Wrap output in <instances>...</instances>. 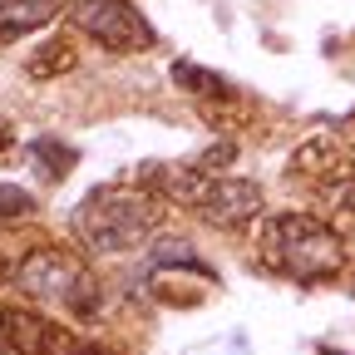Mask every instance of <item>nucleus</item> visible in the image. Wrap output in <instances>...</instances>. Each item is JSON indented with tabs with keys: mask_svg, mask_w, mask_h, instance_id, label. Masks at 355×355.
<instances>
[{
	"mask_svg": "<svg viewBox=\"0 0 355 355\" xmlns=\"http://www.w3.org/2000/svg\"><path fill=\"white\" fill-rule=\"evenodd\" d=\"M257 257L266 272L291 282H331L345 266V242L311 212H277L257 227Z\"/></svg>",
	"mask_w": 355,
	"mask_h": 355,
	"instance_id": "f257e3e1",
	"label": "nucleus"
},
{
	"mask_svg": "<svg viewBox=\"0 0 355 355\" xmlns=\"http://www.w3.org/2000/svg\"><path fill=\"white\" fill-rule=\"evenodd\" d=\"M163 222V198L158 193H123V188H94L79 207H74V237L89 247V252H104V257H119V252H133L144 247V237L158 232Z\"/></svg>",
	"mask_w": 355,
	"mask_h": 355,
	"instance_id": "f03ea898",
	"label": "nucleus"
},
{
	"mask_svg": "<svg viewBox=\"0 0 355 355\" xmlns=\"http://www.w3.org/2000/svg\"><path fill=\"white\" fill-rule=\"evenodd\" d=\"M15 286L25 296H40V301H55L74 316H94L99 306V282L84 272V261L64 247H35L20 272H15Z\"/></svg>",
	"mask_w": 355,
	"mask_h": 355,
	"instance_id": "7ed1b4c3",
	"label": "nucleus"
},
{
	"mask_svg": "<svg viewBox=\"0 0 355 355\" xmlns=\"http://www.w3.org/2000/svg\"><path fill=\"white\" fill-rule=\"evenodd\" d=\"M69 20L89 40H99L104 50H114V55H144V50H153V25L144 20V10L133 6V0H74Z\"/></svg>",
	"mask_w": 355,
	"mask_h": 355,
	"instance_id": "20e7f679",
	"label": "nucleus"
},
{
	"mask_svg": "<svg viewBox=\"0 0 355 355\" xmlns=\"http://www.w3.org/2000/svg\"><path fill=\"white\" fill-rule=\"evenodd\" d=\"M64 345H69V336L60 321L25 311V306L0 311V355H60Z\"/></svg>",
	"mask_w": 355,
	"mask_h": 355,
	"instance_id": "39448f33",
	"label": "nucleus"
},
{
	"mask_svg": "<svg viewBox=\"0 0 355 355\" xmlns=\"http://www.w3.org/2000/svg\"><path fill=\"white\" fill-rule=\"evenodd\" d=\"M212 178L202 163H144L139 168V183L148 193H158L163 202H178V207H198L212 188Z\"/></svg>",
	"mask_w": 355,
	"mask_h": 355,
	"instance_id": "423d86ee",
	"label": "nucleus"
},
{
	"mask_svg": "<svg viewBox=\"0 0 355 355\" xmlns=\"http://www.w3.org/2000/svg\"><path fill=\"white\" fill-rule=\"evenodd\" d=\"M198 212L212 227H242V222H252L261 212V188L247 183V178H212V188L198 202Z\"/></svg>",
	"mask_w": 355,
	"mask_h": 355,
	"instance_id": "0eeeda50",
	"label": "nucleus"
},
{
	"mask_svg": "<svg viewBox=\"0 0 355 355\" xmlns=\"http://www.w3.org/2000/svg\"><path fill=\"white\" fill-rule=\"evenodd\" d=\"M60 15V0H0V44H15L20 35L50 25Z\"/></svg>",
	"mask_w": 355,
	"mask_h": 355,
	"instance_id": "6e6552de",
	"label": "nucleus"
},
{
	"mask_svg": "<svg viewBox=\"0 0 355 355\" xmlns=\"http://www.w3.org/2000/svg\"><path fill=\"white\" fill-rule=\"evenodd\" d=\"M173 84H178V89H188V94H193L198 104H222V99H237L232 79H222V74H212V69H202V64H193V60H178V64H173Z\"/></svg>",
	"mask_w": 355,
	"mask_h": 355,
	"instance_id": "1a4fd4ad",
	"label": "nucleus"
},
{
	"mask_svg": "<svg viewBox=\"0 0 355 355\" xmlns=\"http://www.w3.org/2000/svg\"><path fill=\"white\" fill-rule=\"evenodd\" d=\"M340 153H345V144L331 139V133H321V139H311V144H301L291 153V173L311 178V183H326V178L336 173V163H340Z\"/></svg>",
	"mask_w": 355,
	"mask_h": 355,
	"instance_id": "9d476101",
	"label": "nucleus"
},
{
	"mask_svg": "<svg viewBox=\"0 0 355 355\" xmlns=\"http://www.w3.org/2000/svg\"><path fill=\"white\" fill-rule=\"evenodd\" d=\"M69 69H74V50H69L64 40H44L40 50L25 60V74H30V79H60V74H69Z\"/></svg>",
	"mask_w": 355,
	"mask_h": 355,
	"instance_id": "9b49d317",
	"label": "nucleus"
},
{
	"mask_svg": "<svg viewBox=\"0 0 355 355\" xmlns=\"http://www.w3.org/2000/svg\"><path fill=\"white\" fill-rule=\"evenodd\" d=\"M30 158H35V168H40L44 178H64V173L74 168V148H64L60 139H35V144H30Z\"/></svg>",
	"mask_w": 355,
	"mask_h": 355,
	"instance_id": "f8f14e48",
	"label": "nucleus"
},
{
	"mask_svg": "<svg viewBox=\"0 0 355 355\" xmlns=\"http://www.w3.org/2000/svg\"><path fill=\"white\" fill-rule=\"evenodd\" d=\"M153 261H158V266H168V261H183V266H198V272H207V266L193 257V247H188L183 237H163V242L153 247Z\"/></svg>",
	"mask_w": 355,
	"mask_h": 355,
	"instance_id": "ddd939ff",
	"label": "nucleus"
},
{
	"mask_svg": "<svg viewBox=\"0 0 355 355\" xmlns=\"http://www.w3.org/2000/svg\"><path fill=\"white\" fill-rule=\"evenodd\" d=\"M35 207V198L25 193V188H15V183H0V222L6 217H25Z\"/></svg>",
	"mask_w": 355,
	"mask_h": 355,
	"instance_id": "4468645a",
	"label": "nucleus"
},
{
	"mask_svg": "<svg viewBox=\"0 0 355 355\" xmlns=\"http://www.w3.org/2000/svg\"><path fill=\"white\" fill-rule=\"evenodd\" d=\"M232 153H237V144H217V148H207L198 163H202L207 173H217V168H227V163H232Z\"/></svg>",
	"mask_w": 355,
	"mask_h": 355,
	"instance_id": "2eb2a0df",
	"label": "nucleus"
},
{
	"mask_svg": "<svg viewBox=\"0 0 355 355\" xmlns=\"http://www.w3.org/2000/svg\"><path fill=\"white\" fill-rule=\"evenodd\" d=\"M10 144H15V123H10V119H0V153H6Z\"/></svg>",
	"mask_w": 355,
	"mask_h": 355,
	"instance_id": "dca6fc26",
	"label": "nucleus"
},
{
	"mask_svg": "<svg viewBox=\"0 0 355 355\" xmlns=\"http://www.w3.org/2000/svg\"><path fill=\"white\" fill-rule=\"evenodd\" d=\"M69 355H114V350H104V345H84V350H69Z\"/></svg>",
	"mask_w": 355,
	"mask_h": 355,
	"instance_id": "f3484780",
	"label": "nucleus"
},
{
	"mask_svg": "<svg viewBox=\"0 0 355 355\" xmlns=\"http://www.w3.org/2000/svg\"><path fill=\"white\" fill-rule=\"evenodd\" d=\"M321 355H340V350H321Z\"/></svg>",
	"mask_w": 355,
	"mask_h": 355,
	"instance_id": "a211bd4d",
	"label": "nucleus"
},
{
	"mask_svg": "<svg viewBox=\"0 0 355 355\" xmlns=\"http://www.w3.org/2000/svg\"><path fill=\"white\" fill-rule=\"evenodd\" d=\"M0 272H6V257H0Z\"/></svg>",
	"mask_w": 355,
	"mask_h": 355,
	"instance_id": "6ab92c4d",
	"label": "nucleus"
}]
</instances>
